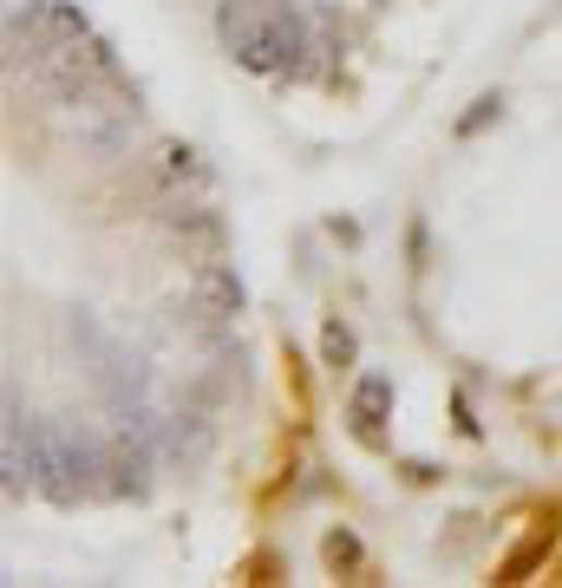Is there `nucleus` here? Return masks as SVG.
I'll return each instance as SVG.
<instances>
[{"label":"nucleus","mask_w":562,"mask_h":588,"mask_svg":"<svg viewBox=\"0 0 562 588\" xmlns=\"http://www.w3.org/2000/svg\"><path fill=\"white\" fill-rule=\"evenodd\" d=\"M223 33L236 39V52H242L249 65H282V59L295 52V39H288L282 20H255V13H242V7L223 13Z\"/></svg>","instance_id":"1"},{"label":"nucleus","mask_w":562,"mask_h":588,"mask_svg":"<svg viewBox=\"0 0 562 588\" xmlns=\"http://www.w3.org/2000/svg\"><path fill=\"white\" fill-rule=\"evenodd\" d=\"M327 353H334V360H347V353H354V340H347L340 327H327Z\"/></svg>","instance_id":"2"}]
</instances>
